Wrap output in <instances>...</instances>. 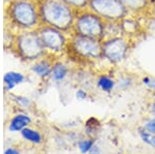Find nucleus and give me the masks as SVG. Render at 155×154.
<instances>
[{
  "mask_svg": "<svg viewBox=\"0 0 155 154\" xmlns=\"http://www.w3.org/2000/svg\"><path fill=\"white\" fill-rule=\"evenodd\" d=\"M88 4L91 11L106 22H120L128 11L122 0H89Z\"/></svg>",
  "mask_w": 155,
  "mask_h": 154,
  "instance_id": "f257e3e1",
  "label": "nucleus"
},
{
  "mask_svg": "<svg viewBox=\"0 0 155 154\" xmlns=\"http://www.w3.org/2000/svg\"><path fill=\"white\" fill-rule=\"evenodd\" d=\"M106 21L93 11L83 14L78 18L76 27L79 35L104 41Z\"/></svg>",
  "mask_w": 155,
  "mask_h": 154,
  "instance_id": "f03ea898",
  "label": "nucleus"
},
{
  "mask_svg": "<svg viewBox=\"0 0 155 154\" xmlns=\"http://www.w3.org/2000/svg\"><path fill=\"white\" fill-rule=\"evenodd\" d=\"M44 16L50 24L59 28H67L72 22L71 8L59 0H49L46 2Z\"/></svg>",
  "mask_w": 155,
  "mask_h": 154,
  "instance_id": "7ed1b4c3",
  "label": "nucleus"
},
{
  "mask_svg": "<svg viewBox=\"0 0 155 154\" xmlns=\"http://www.w3.org/2000/svg\"><path fill=\"white\" fill-rule=\"evenodd\" d=\"M128 49V41L121 36L104 39L102 41V58L117 63L125 58Z\"/></svg>",
  "mask_w": 155,
  "mask_h": 154,
  "instance_id": "20e7f679",
  "label": "nucleus"
},
{
  "mask_svg": "<svg viewBox=\"0 0 155 154\" xmlns=\"http://www.w3.org/2000/svg\"><path fill=\"white\" fill-rule=\"evenodd\" d=\"M74 48L85 58H102V41L99 39L78 35L74 39Z\"/></svg>",
  "mask_w": 155,
  "mask_h": 154,
  "instance_id": "39448f33",
  "label": "nucleus"
},
{
  "mask_svg": "<svg viewBox=\"0 0 155 154\" xmlns=\"http://www.w3.org/2000/svg\"><path fill=\"white\" fill-rule=\"evenodd\" d=\"M41 39L42 44L47 47V48L55 50V51H59L60 49L63 47L64 38L62 34L59 31L55 30L52 28H47L41 31Z\"/></svg>",
  "mask_w": 155,
  "mask_h": 154,
  "instance_id": "423d86ee",
  "label": "nucleus"
},
{
  "mask_svg": "<svg viewBox=\"0 0 155 154\" xmlns=\"http://www.w3.org/2000/svg\"><path fill=\"white\" fill-rule=\"evenodd\" d=\"M15 16L21 24L25 26H31L35 23V11L30 4L21 2L15 8Z\"/></svg>",
  "mask_w": 155,
  "mask_h": 154,
  "instance_id": "0eeeda50",
  "label": "nucleus"
},
{
  "mask_svg": "<svg viewBox=\"0 0 155 154\" xmlns=\"http://www.w3.org/2000/svg\"><path fill=\"white\" fill-rule=\"evenodd\" d=\"M41 39L35 35H28L23 39V51L28 57H36L41 52Z\"/></svg>",
  "mask_w": 155,
  "mask_h": 154,
  "instance_id": "6e6552de",
  "label": "nucleus"
},
{
  "mask_svg": "<svg viewBox=\"0 0 155 154\" xmlns=\"http://www.w3.org/2000/svg\"><path fill=\"white\" fill-rule=\"evenodd\" d=\"M30 122H31V119H30L28 115H26V114H18L12 119L8 128L12 133L22 131L24 128H26L28 126Z\"/></svg>",
  "mask_w": 155,
  "mask_h": 154,
  "instance_id": "1a4fd4ad",
  "label": "nucleus"
},
{
  "mask_svg": "<svg viewBox=\"0 0 155 154\" xmlns=\"http://www.w3.org/2000/svg\"><path fill=\"white\" fill-rule=\"evenodd\" d=\"M3 80H4V84H5V86H6V89L7 90H11L15 86L23 83L24 76L19 73L11 71V73H7L5 76H4Z\"/></svg>",
  "mask_w": 155,
  "mask_h": 154,
  "instance_id": "9d476101",
  "label": "nucleus"
},
{
  "mask_svg": "<svg viewBox=\"0 0 155 154\" xmlns=\"http://www.w3.org/2000/svg\"><path fill=\"white\" fill-rule=\"evenodd\" d=\"M21 135L25 140L28 141V142H31L34 144H38L41 142V133L37 130L32 129V128H29V127L24 128V129L21 131Z\"/></svg>",
  "mask_w": 155,
  "mask_h": 154,
  "instance_id": "9b49d317",
  "label": "nucleus"
},
{
  "mask_svg": "<svg viewBox=\"0 0 155 154\" xmlns=\"http://www.w3.org/2000/svg\"><path fill=\"white\" fill-rule=\"evenodd\" d=\"M51 74H52V78H53L55 81L60 82V81L64 80V78L66 77L67 68L63 64H57V65H55L53 69H52Z\"/></svg>",
  "mask_w": 155,
  "mask_h": 154,
  "instance_id": "f8f14e48",
  "label": "nucleus"
},
{
  "mask_svg": "<svg viewBox=\"0 0 155 154\" xmlns=\"http://www.w3.org/2000/svg\"><path fill=\"white\" fill-rule=\"evenodd\" d=\"M97 85L102 91H106V92H110V91L113 90L115 87V82L112 80L111 78L107 76H101V78L97 81Z\"/></svg>",
  "mask_w": 155,
  "mask_h": 154,
  "instance_id": "ddd939ff",
  "label": "nucleus"
},
{
  "mask_svg": "<svg viewBox=\"0 0 155 154\" xmlns=\"http://www.w3.org/2000/svg\"><path fill=\"white\" fill-rule=\"evenodd\" d=\"M128 11H140L146 6L147 0H122Z\"/></svg>",
  "mask_w": 155,
  "mask_h": 154,
  "instance_id": "4468645a",
  "label": "nucleus"
},
{
  "mask_svg": "<svg viewBox=\"0 0 155 154\" xmlns=\"http://www.w3.org/2000/svg\"><path fill=\"white\" fill-rule=\"evenodd\" d=\"M33 71L37 74V76L44 78V77L49 76L52 70H51V68H50L49 64L45 63V62H41V63H38V64H36V65H34Z\"/></svg>",
  "mask_w": 155,
  "mask_h": 154,
  "instance_id": "2eb2a0df",
  "label": "nucleus"
},
{
  "mask_svg": "<svg viewBox=\"0 0 155 154\" xmlns=\"http://www.w3.org/2000/svg\"><path fill=\"white\" fill-rule=\"evenodd\" d=\"M140 136H141L142 140L144 141L146 144H148L149 146L155 148V135L154 133H148V131L145 130H140Z\"/></svg>",
  "mask_w": 155,
  "mask_h": 154,
  "instance_id": "dca6fc26",
  "label": "nucleus"
},
{
  "mask_svg": "<svg viewBox=\"0 0 155 154\" xmlns=\"http://www.w3.org/2000/svg\"><path fill=\"white\" fill-rule=\"evenodd\" d=\"M79 149L82 153H87L91 150V148L94 146V143L92 140H83L79 142Z\"/></svg>",
  "mask_w": 155,
  "mask_h": 154,
  "instance_id": "f3484780",
  "label": "nucleus"
},
{
  "mask_svg": "<svg viewBox=\"0 0 155 154\" xmlns=\"http://www.w3.org/2000/svg\"><path fill=\"white\" fill-rule=\"evenodd\" d=\"M144 129L147 130L148 133H154V135H155V117L152 118L151 120H149L148 122L145 124Z\"/></svg>",
  "mask_w": 155,
  "mask_h": 154,
  "instance_id": "a211bd4d",
  "label": "nucleus"
},
{
  "mask_svg": "<svg viewBox=\"0 0 155 154\" xmlns=\"http://www.w3.org/2000/svg\"><path fill=\"white\" fill-rule=\"evenodd\" d=\"M64 1L68 2V3L72 4L76 6H85L89 3V0H64Z\"/></svg>",
  "mask_w": 155,
  "mask_h": 154,
  "instance_id": "6ab92c4d",
  "label": "nucleus"
},
{
  "mask_svg": "<svg viewBox=\"0 0 155 154\" xmlns=\"http://www.w3.org/2000/svg\"><path fill=\"white\" fill-rule=\"evenodd\" d=\"M77 97L79 99H81V100H83L87 97V93L85 92L84 90H78L77 91Z\"/></svg>",
  "mask_w": 155,
  "mask_h": 154,
  "instance_id": "aec40b11",
  "label": "nucleus"
},
{
  "mask_svg": "<svg viewBox=\"0 0 155 154\" xmlns=\"http://www.w3.org/2000/svg\"><path fill=\"white\" fill-rule=\"evenodd\" d=\"M4 154H20L19 150L15 148H7L5 151H4Z\"/></svg>",
  "mask_w": 155,
  "mask_h": 154,
  "instance_id": "412c9836",
  "label": "nucleus"
},
{
  "mask_svg": "<svg viewBox=\"0 0 155 154\" xmlns=\"http://www.w3.org/2000/svg\"><path fill=\"white\" fill-rule=\"evenodd\" d=\"M89 154H101V149L97 147V146H93L91 148V150L89 151Z\"/></svg>",
  "mask_w": 155,
  "mask_h": 154,
  "instance_id": "4be33fe9",
  "label": "nucleus"
}]
</instances>
